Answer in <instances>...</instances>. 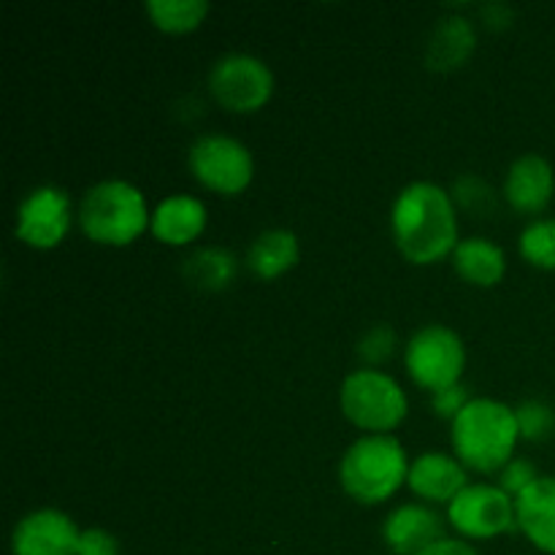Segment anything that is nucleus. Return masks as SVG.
Segmentation results:
<instances>
[{
    "label": "nucleus",
    "mask_w": 555,
    "mask_h": 555,
    "mask_svg": "<svg viewBox=\"0 0 555 555\" xmlns=\"http://www.w3.org/2000/svg\"><path fill=\"white\" fill-rule=\"evenodd\" d=\"M390 231L396 247L412 263L428 266L448 258L459 247L453 195L428 179L410 182L390 206Z\"/></svg>",
    "instance_id": "f257e3e1"
},
{
    "label": "nucleus",
    "mask_w": 555,
    "mask_h": 555,
    "mask_svg": "<svg viewBox=\"0 0 555 555\" xmlns=\"http://www.w3.org/2000/svg\"><path fill=\"white\" fill-rule=\"evenodd\" d=\"M520 442V428L515 406L499 399L477 396L450 423V444L453 455L466 469L502 472L513 461Z\"/></svg>",
    "instance_id": "f03ea898"
},
{
    "label": "nucleus",
    "mask_w": 555,
    "mask_h": 555,
    "mask_svg": "<svg viewBox=\"0 0 555 555\" xmlns=\"http://www.w3.org/2000/svg\"><path fill=\"white\" fill-rule=\"evenodd\" d=\"M410 466L393 434H363L341 453L339 482L358 504H383L404 486Z\"/></svg>",
    "instance_id": "7ed1b4c3"
},
{
    "label": "nucleus",
    "mask_w": 555,
    "mask_h": 555,
    "mask_svg": "<svg viewBox=\"0 0 555 555\" xmlns=\"http://www.w3.org/2000/svg\"><path fill=\"white\" fill-rule=\"evenodd\" d=\"M79 225L95 244L125 247L150 228V206L144 193L128 179H103L79 201Z\"/></svg>",
    "instance_id": "20e7f679"
},
{
    "label": "nucleus",
    "mask_w": 555,
    "mask_h": 555,
    "mask_svg": "<svg viewBox=\"0 0 555 555\" xmlns=\"http://www.w3.org/2000/svg\"><path fill=\"white\" fill-rule=\"evenodd\" d=\"M339 406L347 421L366 434H390L404 423L410 399L399 379L383 369L361 366L341 379Z\"/></svg>",
    "instance_id": "39448f33"
},
{
    "label": "nucleus",
    "mask_w": 555,
    "mask_h": 555,
    "mask_svg": "<svg viewBox=\"0 0 555 555\" xmlns=\"http://www.w3.org/2000/svg\"><path fill=\"white\" fill-rule=\"evenodd\" d=\"M404 369L417 388L431 393L453 388L466 369L464 339L442 323L423 325L406 341Z\"/></svg>",
    "instance_id": "423d86ee"
},
{
    "label": "nucleus",
    "mask_w": 555,
    "mask_h": 555,
    "mask_svg": "<svg viewBox=\"0 0 555 555\" xmlns=\"http://www.w3.org/2000/svg\"><path fill=\"white\" fill-rule=\"evenodd\" d=\"M190 173L220 195H236L255 177V157L244 141L225 133H204L190 144Z\"/></svg>",
    "instance_id": "0eeeda50"
},
{
    "label": "nucleus",
    "mask_w": 555,
    "mask_h": 555,
    "mask_svg": "<svg viewBox=\"0 0 555 555\" xmlns=\"http://www.w3.org/2000/svg\"><path fill=\"white\" fill-rule=\"evenodd\" d=\"M209 92L228 112H258L274 92V74L255 54L228 52L211 65Z\"/></svg>",
    "instance_id": "6e6552de"
},
{
    "label": "nucleus",
    "mask_w": 555,
    "mask_h": 555,
    "mask_svg": "<svg viewBox=\"0 0 555 555\" xmlns=\"http://www.w3.org/2000/svg\"><path fill=\"white\" fill-rule=\"evenodd\" d=\"M448 524L464 540H493V537L518 529L515 499L499 486L475 482L448 504Z\"/></svg>",
    "instance_id": "1a4fd4ad"
},
{
    "label": "nucleus",
    "mask_w": 555,
    "mask_h": 555,
    "mask_svg": "<svg viewBox=\"0 0 555 555\" xmlns=\"http://www.w3.org/2000/svg\"><path fill=\"white\" fill-rule=\"evenodd\" d=\"M70 228V198L57 184H38L16 209L14 233L36 249H52Z\"/></svg>",
    "instance_id": "9d476101"
},
{
    "label": "nucleus",
    "mask_w": 555,
    "mask_h": 555,
    "mask_svg": "<svg viewBox=\"0 0 555 555\" xmlns=\"http://www.w3.org/2000/svg\"><path fill=\"white\" fill-rule=\"evenodd\" d=\"M79 537L70 515L52 507L33 509L11 531V555H76Z\"/></svg>",
    "instance_id": "9b49d317"
},
{
    "label": "nucleus",
    "mask_w": 555,
    "mask_h": 555,
    "mask_svg": "<svg viewBox=\"0 0 555 555\" xmlns=\"http://www.w3.org/2000/svg\"><path fill=\"white\" fill-rule=\"evenodd\" d=\"M439 540H444V520L426 504H401L383 524V542L396 555H421Z\"/></svg>",
    "instance_id": "f8f14e48"
},
{
    "label": "nucleus",
    "mask_w": 555,
    "mask_h": 555,
    "mask_svg": "<svg viewBox=\"0 0 555 555\" xmlns=\"http://www.w3.org/2000/svg\"><path fill=\"white\" fill-rule=\"evenodd\" d=\"M406 486L428 504H450L466 486V466L450 453H421L410 466Z\"/></svg>",
    "instance_id": "ddd939ff"
},
{
    "label": "nucleus",
    "mask_w": 555,
    "mask_h": 555,
    "mask_svg": "<svg viewBox=\"0 0 555 555\" xmlns=\"http://www.w3.org/2000/svg\"><path fill=\"white\" fill-rule=\"evenodd\" d=\"M555 193L553 166L542 155H520L504 179V198L520 215H540Z\"/></svg>",
    "instance_id": "4468645a"
},
{
    "label": "nucleus",
    "mask_w": 555,
    "mask_h": 555,
    "mask_svg": "<svg viewBox=\"0 0 555 555\" xmlns=\"http://www.w3.org/2000/svg\"><path fill=\"white\" fill-rule=\"evenodd\" d=\"M515 520L537 551L555 555V477H537L515 496Z\"/></svg>",
    "instance_id": "2eb2a0df"
},
{
    "label": "nucleus",
    "mask_w": 555,
    "mask_h": 555,
    "mask_svg": "<svg viewBox=\"0 0 555 555\" xmlns=\"http://www.w3.org/2000/svg\"><path fill=\"white\" fill-rule=\"evenodd\" d=\"M152 236L171 247L195 242L206 228V206L204 201L190 193L166 195L152 211Z\"/></svg>",
    "instance_id": "dca6fc26"
},
{
    "label": "nucleus",
    "mask_w": 555,
    "mask_h": 555,
    "mask_svg": "<svg viewBox=\"0 0 555 555\" xmlns=\"http://www.w3.org/2000/svg\"><path fill=\"white\" fill-rule=\"evenodd\" d=\"M477 47V30L466 16H442L426 43V63L434 70H453L469 60Z\"/></svg>",
    "instance_id": "f3484780"
},
{
    "label": "nucleus",
    "mask_w": 555,
    "mask_h": 555,
    "mask_svg": "<svg viewBox=\"0 0 555 555\" xmlns=\"http://www.w3.org/2000/svg\"><path fill=\"white\" fill-rule=\"evenodd\" d=\"M450 258H453V269L459 271L461 280L477 287L499 285L507 271L504 249L486 236L461 238Z\"/></svg>",
    "instance_id": "a211bd4d"
},
{
    "label": "nucleus",
    "mask_w": 555,
    "mask_h": 555,
    "mask_svg": "<svg viewBox=\"0 0 555 555\" xmlns=\"http://www.w3.org/2000/svg\"><path fill=\"white\" fill-rule=\"evenodd\" d=\"M301 244L291 228H269L258 233L247 249V266L260 280H276L298 263Z\"/></svg>",
    "instance_id": "6ab92c4d"
},
{
    "label": "nucleus",
    "mask_w": 555,
    "mask_h": 555,
    "mask_svg": "<svg viewBox=\"0 0 555 555\" xmlns=\"http://www.w3.org/2000/svg\"><path fill=\"white\" fill-rule=\"evenodd\" d=\"M238 260L225 247H198L184 258L182 274L198 291H222L233 282Z\"/></svg>",
    "instance_id": "aec40b11"
},
{
    "label": "nucleus",
    "mask_w": 555,
    "mask_h": 555,
    "mask_svg": "<svg viewBox=\"0 0 555 555\" xmlns=\"http://www.w3.org/2000/svg\"><path fill=\"white\" fill-rule=\"evenodd\" d=\"M146 14L160 30L166 33H190L209 14L206 0H146Z\"/></svg>",
    "instance_id": "412c9836"
},
{
    "label": "nucleus",
    "mask_w": 555,
    "mask_h": 555,
    "mask_svg": "<svg viewBox=\"0 0 555 555\" xmlns=\"http://www.w3.org/2000/svg\"><path fill=\"white\" fill-rule=\"evenodd\" d=\"M520 255L526 263L537 266V269L553 271L555 269V217H542V220L529 222L520 231L518 242Z\"/></svg>",
    "instance_id": "4be33fe9"
},
{
    "label": "nucleus",
    "mask_w": 555,
    "mask_h": 555,
    "mask_svg": "<svg viewBox=\"0 0 555 555\" xmlns=\"http://www.w3.org/2000/svg\"><path fill=\"white\" fill-rule=\"evenodd\" d=\"M453 201L455 206H461L464 211H472L477 217H488L493 215V209L499 206L496 190L486 182L477 173H464L453 182Z\"/></svg>",
    "instance_id": "5701e85b"
},
{
    "label": "nucleus",
    "mask_w": 555,
    "mask_h": 555,
    "mask_svg": "<svg viewBox=\"0 0 555 555\" xmlns=\"http://www.w3.org/2000/svg\"><path fill=\"white\" fill-rule=\"evenodd\" d=\"M515 415H518L520 439H526V442H542V439H547L555 431V412L545 401H520L515 406Z\"/></svg>",
    "instance_id": "b1692460"
},
{
    "label": "nucleus",
    "mask_w": 555,
    "mask_h": 555,
    "mask_svg": "<svg viewBox=\"0 0 555 555\" xmlns=\"http://www.w3.org/2000/svg\"><path fill=\"white\" fill-rule=\"evenodd\" d=\"M393 350H396V331L385 323L369 328L366 334H363V339L358 341V356H361V361L372 369H377V363L388 361V358L393 356Z\"/></svg>",
    "instance_id": "393cba45"
},
{
    "label": "nucleus",
    "mask_w": 555,
    "mask_h": 555,
    "mask_svg": "<svg viewBox=\"0 0 555 555\" xmlns=\"http://www.w3.org/2000/svg\"><path fill=\"white\" fill-rule=\"evenodd\" d=\"M537 469H534V464H531V461H526V459H513L509 461L507 466H504L502 472H499V482L496 486L502 488V491H507L509 496H520V493L526 491V488L531 486V482L537 480Z\"/></svg>",
    "instance_id": "a878e982"
},
{
    "label": "nucleus",
    "mask_w": 555,
    "mask_h": 555,
    "mask_svg": "<svg viewBox=\"0 0 555 555\" xmlns=\"http://www.w3.org/2000/svg\"><path fill=\"white\" fill-rule=\"evenodd\" d=\"M469 401H472L469 390H466V385L459 383L453 385V388H444L439 390V393H431V410L437 412L439 417H448V421L453 423Z\"/></svg>",
    "instance_id": "bb28decb"
},
{
    "label": "nucleus",
    "mask_w": 555,
    "mask_h": 555,
    "mask_svg": "<svg viewBox=\"0 0 555 555\" xmlns=\"http://www.w3.org/2000/svg\"><path fill=\"white\" fill-rule=\"evenodd\" d=\"M76 555H119V540L106 529H85Z\"/></svg>",
    "instance_id": "cd10ccee"
},
{
    "label": "nucleus",
    "mask_w": 555,
    "mask_h": 555,
    "mask_svg": "<svg viewBox=\"0 0 555 555\" xmlns=\"http://www.w3.org/2000/svg\"><path fill=\"white\" fill-rule=\"evenodd\" d=\"M421 555H480L475 547L469 545L466 540H455V537H444V540L434 542L428 551H423Z\"/></svg>",
    "instance_id": "c85d7f7f"
},
{
    "label": "nucleus",
    "mask_w": 555,
    "mask_h": 555,
    "mask_svg": "<svg viewBox=\"0 0 555 555\" xmlns=\"http://www.w3.org/2000/svg\"><path fill=\"white\" fill-rule=\"evenodd\" d=\"M480 16L482 22H486L488 27H507L509 20H513V9H509L507 3H486L480 9Z\"/></svg>",
    "instance_id": "c756f323"
}]
</instances>
